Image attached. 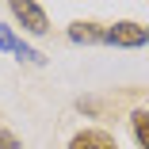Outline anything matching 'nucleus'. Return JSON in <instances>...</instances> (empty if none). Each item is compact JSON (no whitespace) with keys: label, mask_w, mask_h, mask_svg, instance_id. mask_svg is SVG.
Here are the masks:
<instances>
[{"label":"nucleus","mask_w":149,"mask_h":149,"mask_svg":"<svg viewBox=\"0 0 149 149\" xmlns=\"http://www.w3.org/2000/svg\"><path fill=\"white\" fill-rule=\"evenodd\" d=\"M103 42H111V46H145V42H149V27H141V23L103 27Z\"/></svg>","instance_id":"obj_1"},{"label":"nucleus","mask_w":149,"mask_h":149,"mask_svg":"<svg viewBox=\"0 0 149 149\" xmlns=\"http://www.w3.org/2000/svg\"><path fill=\"white\" fill-rule=\"evenodd\" d=\"M12 15L27 27V31H31V35H46L50 31V19H46V12L38 8V4H27V0H15V4H12Z\"/></svg>","instance_id":"obj_2"},{"label":"nucleus","mask_w":149,"mask_h":149,"mask_svg":"<svg viewBox=\"0 0 149 149\" xmlns=\"http://www.w3.org/2000/svg\"><path fill=\"white\" fill-rule=\"evenodd\" d=\"M69 149H118V145H115V138L107 130H80L69 141Z\"/></svg>","instance_id":"obj_3"},{"label":"nucleus","mask_w":149,"mask_h":149,"mask_svg":"<svg viewBox=\"0 0 149 149\" xmlns=\"http://www.w3.org/2000/svg\"><path fill=\"white\" fill-rule=\"evenodd\" d=\"M69 38L73 42H103V27H96V23H73Z\"/></svg>","instance_id":"obj_4"},{"label":"nucleus","mask_w":149,"mask_h":149,"mask_svg":"<svg viewBox=\"0 0 149 149\" xmlns=\"http://www.w3.org/2000/svg\"><path fill=\"white\" fill-rule=\"evenodd\" d=\"M130 126H134V138L141 149H149V111H134L130 115Z\"/></svg>","instance_id":"obj_5"},{"label":"nucleus","mask_w":149,"mask_h":149,"mask_svg":"<svg viewBox=\"0 0 149 149\" xmlns=\"http://www.w3.org/2000/svg\"><path fill=\"white\" fill-rule=\"evenodd\" d=\"M15 57H19V61H31V65H42V61H46V57H42L35 46H27V42H19V46H15Z\"/></svg>","instance_id":"obj_6"},{"label":"nucleus","mask_w":149,"mask_h":149,"mask_svg":"<svg viewBox=\"0 0 149 149\" xmlns=\"http://www.w3.org/2000/svg\"><path fill=\"white\" fill-rule=\"evenodd\" d=\"M15 46H19V38L12 35V27H0V50H12L15 54Z\"/></svg>","instance_id":"obj_7"},{"label":"nucleus","mask_w":149,"mask_h":149,"mask_svg":"<svg viewBox=\"0 0 149 149\" xmlns=\"http://www.w3.org/2000/svg\"><path fill=\"white\" fill-rule=\"evenodd\" d=\"M0 149H19L15 134H8V130H0Z\"/></svg>","instance_id":"obj_8"}]
</instances>
